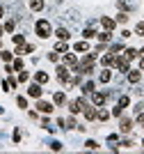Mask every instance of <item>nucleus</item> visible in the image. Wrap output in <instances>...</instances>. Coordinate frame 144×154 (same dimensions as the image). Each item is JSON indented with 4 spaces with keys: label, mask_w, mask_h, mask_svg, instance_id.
Returning a JSON list of instances; mask_svg holds the SVG:
<instances>
[{
    "label": "nucleus",
    "mask_w": 144,
    "mask_h": 154,
    "mask_svg": "<svg viewBox=\"0 0 144 154\" xmlns=\"http://www.w3.org/2000/svg\"><path fill=\"white\" fill-rule=\"evenodd\" d=\"M34 32H37V37H41V39H48L50 35H53V28H50V23L48 21H37V26H34Z\"/></svg>",
    "instance_id": "f257e3e1"
},
{
    "label": "nucleus",
    "mask_w": 144,
    "mask_h": 154,
    "mask_svg": "<svg viewBox=\"0 0 144 154\" xmlns=\"http://www.w3.org/2000/svg\"><path fill=\"white\" fill-rule=\"evenodd\" d=\"M114 67H117L121 74H128V69H131V60L126 58V55H114Z\"/></svg>",
    "instance_id": "f03ea898"
},
{
    "label": "nucleus",
    "mask_w": 144,
    "mask_h": 154,
    "mask_svg": "<svg viewBox=\"0 0 144 154\" xmlns=\"http://www.w3.org/2000/svg\"><path fill=\"white\" fill-rule=\"evenodd\" d=\"M85 106H87V103L82 101V99H75V101H71V103H69V108H71V113H73V115L82 113V110H85Z\"/></svg>",
    "instance_id": "7ed1b4c3"
},
{
    "label": "nucleus",
    "mask_w": 144,
    "mask_h": 154,
    "mask_svg": "<svg viewBox=\"0 0 144 154\" xmlns=\"http://www.w3.org/2000/svg\"><path fill=\"white\" fill-rule=\"evenodd\" d=\"M55 71H57V78H60L62 83H69V81H71V78H69V67H66V64H64V67L60 64Z\"/></svg>",
    "instance_id": "20e7f679"
},
{
    "label": "nucleus",
    "mask_w": 144,
    "mask_h": 154,
    "mask_svg": "<svg viewBox=\"0 0 144 154\" xmlns=\"http://www.w3.org/2000/svg\"><path fill=\"white\" fill-rule=\"evenodd\" d=\"M105 99H107L105 92H92V103H94V106H103Z\"/></svg>",
    "instance_id": "39448f33"
},
{
    "label": "nucleus",
    "mask_w": 144,
    "mask_h": 154,
    "mask_svg": "<svg viewBox=\"0 0 144 154\" xmlns=\"http://www.w3.org/2000/svg\"><path fill=\"white\" fill-rule=\"evenodd\" d=\"M64 64H66V67H71V69H73V67H75V64H78V58H75V55H73V53H69V51H66V53H64Z\"/></svg>",
    "instance_id": "423d86ee"
},
{
    "label": "nucleus",
    "mask_w": 144,
    "mask_h": 154,
    "mask_svg": "<svg viewBox=\"0 0 144 154\" xmlns=\"http://www.w3.org/2000/svg\"><path fill=\"white\" fill-rule=\"evenodd\" d=\"M28 94L34 97V99H39V97H41V85H39V83H32L30 88H28Z\"/></svg>",
    "instance_id": "0eeeda50"
},
{
    "label": "nucleus",
    "mask_w": 144,
    "mask_h": 154,
    "mask_svg": "<svg viewBox=\"0 0 144 154\" xmlns=\"http://www.w3.org/2000/svg\"><path fill=\"white\" fill-rule=\"evenodd\" d=\"M101 26L105 28V30H110V32H112V30H114V26H117V21L107 19V16H101Z\"/></svg>",
    "instance_id": "6e6552de"
},
{
    "label": "nucleus",
    "mask_w": 144,
    "mask_h": 154,
    "mask_svg": "<svg viewBox=\"0 0 144 154\" xmlns=\"http://www.w3.org/2000/svg\"><path fill=\"white\" fill-rule=\"evenodd\" d=\"M34 51V46L32 44H21V46H16V55H25V53H32Z\"/></svg>",
    "instance_id": "1a4fd4ad"
},
{
    "label": "nucleus",
    "mask_w": 144,
    "mask_h": 154,
    "mask_svg": "<svg viewBox=\"0 0 144 154\" xmlns=\"http://www.w3.org/2000/svg\"><path fill=\"white\" fill-rule=\"evenodd\" d=\"M37 110H39V113H50V110H53V103L39 99V101H37Z\"/></svg>",
    "instance_id": "9d476101"
},
{
    "label": "nucleus",
    "mask_w": 144,
    "mask_h": 154,
    "mask_svg": "<svg viewBox=\"0 0 144 154\" xmlns=\"http://www.w3.org/2000/svg\"><path fill=\"white\" fill-rule=\"evenodd\" d=\"M140 78H142L140 69H128V81H131V83H137Z\"/></svg>",
    "instance_id": "9b49d317"
},
{
    "label": "nucleus",
    "mask_w": 144,
    "mask_h": 154,
    "mask_svg": "<svg viewBox=\"0 0 144 154\" xmlns=\"http://www.w3.org/2000/svg\"><path fill=\"white\" fill-rule=\"evenodd\" d=\"M73 51L75 53H87L89 51V44H87V42H78V44H73Z\"/></svg>",
    "instance_id": "f8f14e48"
},
{
    "label": "nucleus",
    "mask_w": 144,
    "mask_h": 154,
    "mask_svg": "<svg viewBox=\"0 0 144 154\" xmlns=\"http://www.w3.org/2000/svg\"><path fill=\"white\" fill-rule=\"evenodd\" d=\"M34 81H37L39 85L48 83V74H46V71H37V74H34Z\"/></svg>",
    "instance_id": "ddd939ff"
},
{
    "label": "nucleus",
    "mask_w": 144,
    "mask_h": 154,
    "mask_svg": "<svg viewBox=\"0 0 144 154\" xmlns=\"http://www.w3.org/2000/svg\"><path fill=\"white\" fill-rule=\"evenodd\" d=\"M96 113H98V110H96L94 106H85V117H87V120H96Z\"/></svg>",
    "instance_id": "4468645a"
},
{
    "label": "nucleus",
    "mask_w": 144,
    "mask_h": 154,
    "mask_svg": "<svg viewBox=\"0 0 144 154\" xmlns=\"http://www.w3.org/2000/svg\"><path fill=\"white\" fill-rule=\"evenodd\" d=\"M30 9L32 12H41L44 9V0H30Z\"/></svg>",
    "instance_id": "2eb2a0df"
},
{
    "label": "nucleus",
    "mask_w": 144,
    "mask_h": 154,
    "mask_svg": "<svg viewBox=\"0 0 144 154\" xmlns=\"http://www.w3.org/2000/svg\"><path fill=\"white\" fill-rule=\"evenodd\" d=\"M96 37H98V42H101V44H107V42L112 39V32H110V30H105V32H101V35H96Z\"/></svg>",
    "instance_id": "dca6fc26"
},
{
    "label": "nucleus",
    "mask_w": 144,
    "mask_h": 154,
    "mask_svg": "<svg viewBox=\"0 0 144 154\" xmlns=\"http://www.w3.org/2000/svg\"><path fill=\"white\" fill-rule=\"evenodd\" d=\"M55 37H57V39H62V42H69V37H71V35H69V30H64V28H60V30L55 32Z\"/></svg>",
    "instance_id": "f3484780"
},
{
    "label": "nucleus",
    "mask_w": 144,
    "mask_h": 154,
    "mask_svg": "<svg viewBox=\"0 0 144 154\" xmlns=\"http://www.w3.org/2000/svg\"><path fill=\"white\" fill-rule=\"evenodd\" d=\"M121 134H128V131H131L133 129V120H121Z\"/></svg>",
    "instance_id": "a211bd4d"
},
{
    "label": "nucleus",
    "mask_w": 144,
    "mask_h": 154,
    "mask_svg": "<svg viewBox=\"0 0 144 154\" xmlns=\"http://www.w3.org/2000/svg\"><path fill=\"white\" fill-rule=\"evenodd\" d=\"M101 62L105 64V67H110V64H114V53H105V55L101 58Z\"/></svg>",
    "instance_id": "6ab92c4d"
},
{
    "label": "nucleus",
    "mask_w": 144,
    "mask_h": 154,
    "mask_svg": "<svg viewBox=\"0 0 144 154\" xmlns=\"http://www.w3.org/2000/svg\"><path fill=\"white\" fill-rule=\"evenodd\" d=\"M55 51H57V53H66V51H69V44L60 39V42H57V44H55Z\"/></svg>",
    "instance_id": "aec40b11"
},
{
    "label": "nucleus",
    "mask_w": 144,
    "mask_h": 154,
    "mask_svg": "<svg viewBox=\"0 0 144 154\" xmlns=\"http://www.w3.org/2000/svg\"><path fill=\"white\" fill-rule=\"evenodd\" d=\"M128 60H135V58H140V51L137 48H126V53H124Z\"/></svg>",
    "instance_id": "412c9836"
},
{
    "label": "nucleus",
    "mask_w": 144,
    "mask_h": 154,
    "mask_svg": "<svg viewBox=\"0 0 144 154\" xmlns=\"http://www.w3.org/2000/svg\"><path fill=\"white\" fill-rule=\"evenodd\" d=\"M53 101H55L57 106H62V103L66 101V94H64V92H55V97H53Z\"/></svg>",
    "instance_id": "4be33fe9"
},
{
    "label": "nucleus",
    "mask_w": 144,
    "mask_h": 154,
    "mask_svg": "<svg viewBox=\"0 0 144 154\" xmlns=\"http://www.w3.org/2000/svg\"><path fill=\"white\" fill-rule=\"evenodd\" d=\"M110 78H112V74H110V71H107V69H103V71H101V74H98V81H101V83H107Z\"/></svg>",
    "instance_id": "5701e85b"
},
{
    "label": "nucleus",
    "mask_w": 144,
    "mask_h": 154,
    "mask_svg": "<svg viewBox=\"0 0 144 154\" xmlns=\"http://www.w3.org/2000/svg\"><path fill=\"white\" fill-rule=\"evenodd\" d=\"M82 92H85V94H92V92H94V83H92V81L85 83V85H82Z\"/></svg>",
    "instance_id": "b1692460"
},
{
    "label": "nucleus",
    "mask_w": 144,
    "mask_h": 154,
    "mask_svg": "<svg viewBox=\"0 0 144 154\" xmlns=\"http://www.w3.org/2000/svg\"><path fill=\"white\" fill-rule=\"evenodd\" d=\"M0 58L5 60V62H12V60H14V53H9V51H2V53H0Z\"/></svg>",
    "instance_id": "393cba45"
},
{
    "label": "nucleus",
    "mask_w": 144,
    "mask_h": 154,
    "mask_svg": "<svg viewBox=\"0 0 144 154\" xmlns=\"http://www.w3.org/2000/svg\"><path fill=\"white\" fill-rule=\"evenodd\" d=\"M96 117H98L101 122H105L107 117H110V113H107V110H98V113H96Z\"/></svg>",
    "instance_id": "a878e982"
},
{
    "label": "nucleus",
    "mask_w": 144,
    "mask_h": 154,
    "mask_svg": "<svg viewBox=\"0 0 144 154\" xmlns=\"http://www.w3.org/2000/svg\"><path fill=\"white\" fill-rule=\"evenodd\" d=\"M12 69H14V71H21V69H23V60L16 58V60H14V67H12Z\"/></svg>",
    "instance_id": "bb28decb"
},
{
    "label": "nucleus",
    "mask_w": 144,
    "mask_h": 154,
    "mask_svg": "<svg viewBox=\"0 0 144 154\" xmlns=\"http://www.w3.org/2000/svg\"><path fill=\"white\" fill-rule=\"evenodd\" d=\"M14 26H16V23H14V21H5V32H14Z\"/></svg>",
    "instance_id": "cd10ccee"
},
{
    "label": "nucleus",
    "mask_w": 144,
    "mask_h": 154,
    "mask_svg": "<svg viewBox=\"0 0 144 154\" xmlns=\"http://www.w3.org/2000/svg\"><path fill=\"white\" fill-rule=\"evenodd\" d=\"M82 37H85V39H92V37H96V32L92 30V28H87V30L82 32Z\"/></svg>",
    "instance_id": "c85d7f7f"
},
{
    "label": "nucleus",
    "mask_w": 144,
    "mask_h": 154,
    "mask_svg": "<svg viewBox=\"0 0 144 154\" xmlns=\"http://www.w3.org/2000/svg\"><path fill=\"white\" fill-rule=\"evenodd\" d=\"M128 103H131V99H128V97H121V99H119V103H117V106H119V108H126Z\"/></svg>",
    "instance_id": "c756f323"
},
{
    "label": "nucleus",
    "mask_w": 144,
    "mask_h": 154,
    "mask_svg": "<svg viewBox=\"0 0 144 154\" xmlns=\"http://www.w3.org/2000/svg\"><path fill=\"white\" fill-rule=\"evenodd\" d=\"M14 44H16V46L25 44V37H23V35H14Z\"/></svg>",
    "instance_id": "7c9ffc66"
},
{
    "label": "nucleus",
    "mask_w": 144,
    "mask_h": 154,
    "mask_svg": "<svg viewBox=\"0 0 144 154\" xmlns=\"http://www.w3.org/2000/svg\"><path fill=\"white\" fill-rule=\"evenodd\" d=\"M119 51H124V46H121V44H112V46H110V53H114V55H117Z\"/></svg>",
    "instance_id": "2f4dec72"
},
{
    "label": "nucleus",
    "mask_w": 144,
    "mask_h": 154,
    "mask_svg": "<svg viewBox=\"0 0 144 154\" xmlns=\"http://www.w3.org/2000/svg\"><path fill=\"white\" fill-rule=\"evenodd\" d=\"M16 103H19V108H28V99H25V97H19Z\"/></svg>",
    "instance_id": "473e14b6"
},
{
    "label": "nucleus",
    "mask_w": 144,
    "mask_h": 154,
    "mask_svg": "<svg viewBox=\"0 0 144 154\" xmlns=\"http://www.w3.org/2000/svg\"><path fill=\"white\" fill-rule=\"evenodd\" d=\"M64 124H66L64 129H75V120H73V117H69V120H64Z\"/></svg>",
    "instance_id": "72a5a7b5"
},
{
    "label": "nucleus",
    "mask_w": 144,
    "mask_h": 154,
    "mask_svg": "<svg viewBox=\"0 0 144 154\" xmlns=\"http://www.w3.org/2000/svg\"><path fill=\"white\" fill-rule=\"evenodd\" d=\"M85 147H87V149H96V147H98V143H96V140H87V143H85Z\"/></svg>",
    "instance_id": "f704fd0d"
},
{
    "label": "nucleus",
    "mask_w": 144,
    "mask_h": 154,
    "mask_svg": "<svg viewBox=\"0 0 144 154\" xmlns=\"http://www.w3.org/2000/svg\"><path fill=\"white\" fill-rule=\"evenodd\" d=\"M135 35H140V37L144 35V23H137V26H135Z\"/></svg>",
    "instance_id": "c9c22d12"
},
{
    "label": "nucleus",
    "mask_w": 144,
    "mask_h": 154,
    "mask_svg": "<svg viewBox=\"0 0 144 154\" xmlns=\"http://www.w3.org/2000/svg\"><path fill=\"white\" fill-rule=\"evenodd\" d=\"M50 149H53V152H60V149H62V143H50Z\"/></svg>",
    "instance_id": "e433bc0d"
},
{
    "label": "nucleus",
    "mask_w": 144,
    "mask_h": 154,
    "mask_svg": "<svg viewBox=\"0 0 144 154\" xmlns=\"http://www.w3.org/2000/svg\"><path fill=\"white\" fill-rule=\"evenodd\" d=\"M28 78H30V76H28V71H23V69H21V74H19V81H21V83H25Z\"/></svg>",
    "instance_id": "4c0bfd02"
},
{
    "label": "nucleus",
    "mask_w": 144,
    "mask_h": 154,
    "mask_svg": "<svg viewBox=\"0 0 144 154\" xmlns=\"http://www.w3.org/2000/svg\"><path fill=\"white\" fill-rule=\"evenodd\" d=\"M48 60H53V62H57V60H60V53H57V51L48 53Z\"/></svg>",
    "instance_id": "58836bf2"
},
{
    "label": "nucleus",
    "mask_w": 144,
    "mask_h": 154,
    "mask_svg": "<svg viewBox=\"0 0 144 154\" xmlns=\"http://www.w3.org/2000/svg\"><path fill=\"white\" fill-rule=\"evenodd\" d=\"M121 110H124V108H119V106H114V108H112V115H114V117H119V115H121Z\"/></svg>",
    "instance_id": "ea45409f"
},
{
    "label": "nucleus",
    "mask_w": 144,
    "mask_h": 154,
    "mask_svg": "<svg viewBox=\"0 0 144 154\" xmlns=\"http://www.w3.org/2000/svg\"><path fill=\"white\" fill-rule=\"evenodd\" d=\"M117 21H119V23H126V21H128V16H126V14H124V12H121V14H119V16H117Z\"/></svg>",
    "instance_id": "a19ab883"
},
{
    "label": "nucleus",
    "mask_w": 144,
    "mask_h": 154,
    "mask_svg": "<svg viewBox=\"0 0 144 154\" xmlns=\"http://www.w3.org/2000/svg\"><path fill=\"white\" fill-rule=\"evenodd\" d=\"M140 69H144V55H142V60H140Z\"/></svg>",
    "instance_id": "79ce46f5"
},
{
    "label": "nucleus",
    "mask_w": 144,
    "mask_h": 154,
    "mask_svg": "<svg viewBox=\"0 0 144 154\" xmlns=\"http://www.w3.org/2000/svg\"><path fill=\"white\" fill-rule=\"evenodd\" d=\"M2 14H5V9H2V7H0V19H2Z\"/></svg>",
    "instance_id": "37998d69"
},
{
    "label": "nucleus",
    "mask_w": 144,
    "mask_h": 154,
    "mask_svg": "<svg viewBox=\"0 0 144 154\" xmlns=\"http://www.w3.org/2000/svg\"><path fill=\"white\" fill-rule=\"evenodd\" d=\"M2 32H5V28H2V26H0V35H2Z\"/></svg>",
    "instance_id": "c03bdc74"
},
{
    "label": "nucleus",
    "mask_w": 144,
    "mask_h": 154,
    "mask_svg": "<svg viewBox=\"0 0 144 154\" xmlns=\"http://www.w3.org/2000/svg\"><path fill=\"white\" fill-rule=\"evenodd\" d=\"M140 55H144V48H140Z\"/></svg>",
    "instance_id": "a18cd8bd"
}]
</instances>
